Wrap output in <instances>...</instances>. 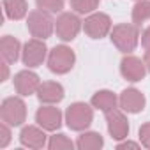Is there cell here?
Wrapping results in <instances>:
<instances>
[{"mask_svg":"<svg viewBox=\"0 0 150 150\" xmlns=\"http://www.w3.org/2000/svg\"><path fill=\"white\" fill-rule=\"evenodd\" d=\"M139 28L134 23H118L111 28L110 32V39L113 42V46L122 51V53H131L136 50L138 42H139Z\"/></svg>","mask_w":150,"mask_h":150,"instance_id":"1","label":"cell"},{"mask_svg":"<svg viewBox=\"0 0 150 150\" xmlns=\"http://www.w3.org/2000/svg\"><path fill=\"white\" fill-rule=\"evenodd\" d=\"M94 106L87 104V103H72L67 110H65V124L71 131L76 132H83L90 127L92 120H94Z\"/></svg>","mask_w":150,"mask_h":150,"instance_id":"2","label":"cell"},{"mask_svg":"<svg viewBox=\"0 0 150 150\" xmlns=\"http://www.w3.org/2000/svg\"><path fill=\"white\" fill-rule=\"evenodd\" d=\"M74 64H76V53L65 44H58L48 53V69L53 74H67Z\"/></svg>","mask_w":150,"mask_h":150,"instance_id":"3","label":"cell"},{"mask_svg":"<svg viewBox=\"0 0 150 150\" xmlns=\"http://www.w3.org/2000/svg\"><path fill=\"white\" fill-rule=\"evenodd\" d=\"M27 28H28V32H30L32 37L44 41V39L51 37V34L55 32V20L51 18V13L35 9V11L28 13Z\"/></svg>","mask_w":150,"mask_h":150,"instance_id":"4","label":"cell"},{"mask_svg":"<svg viewBox=\"0 0 150 150\" xmlns=\"http://www.w3.org/2000/svg\"><path fill=\"white\" fill-rule=\"evenodd\" d=\"M0 118L11 127H20L27 120V104L20 97H7L0 104Z\"/></svg>","mask_w":150,"mask_h":150,"instance_id":"5","label":"cell"},{"mask_svg":"<svg viewBox=\"0 0 150 150\" xmlns=\"http://www.w3.org/2000/svg\"><path fill=\"white\" fill-rule=\"evenodd\" d=\"M81 28H83V21L80 20L78 13H60V16L55 21L57 37L64 42L74 41Z\"/></svg>","mask_w":150,"mask_h":150,"instance_id":"6","label":"cell"},{"mask_svg":"<svg viewBox=\"0 0 150 150\" xmlns=\"http://www.w3.org/2000/svg\"><path fill=\"white\" fill-rule=\"evenodd\" d=\"M113 28L111 18L104 13H92L83 21V30L90 39H103Z\"/></svg>","mask_w":150,"mask_h":150,"instance_id":"7","label":"cell"},{"mask_svg":"<svg viewBox=\"0 0 150 150\" xmlns=\"http://www.w3.org/2000/svg\"><path fill=\"white\" fill-rule=\"evenodd\" d=\"M48 58V48L44 44L42 39H30L23 44V50H21V62L34 69V67H39L42 65V62Z\"/></svg>","mask_w":150,"mask_h":150,"instance_id":"8","label":"cell"},{"mask_svg":"<svg viewBox=\"0 0 150 150\" xmlns=\"http://www.w3.org/2000/svg\"><path fill=\"white\" fill-rule=\"evenodd\" d=\"M106 115V127H108V132L113 139L117 141H122L129 136V120L124 113V110H110L104 113Z\"/></svg>","mask_w":150,"mask_h":150,"instance_id":"9","label":"cell"},{"mask_svg":"<svg viewBox=\"0 0 150 150\" xmlns=\"http://www.w3.org/2000/svg\"><path fill=\"white\" fill-rule=\"evenodd\" d=\"M62 118H64V115H62V111L55 104H42L35 111V122H37V125H41L48 132L58 131L62 127V122H64Z\"/></svg>","mask_w":150,"mask_h":150,"instance_id":"10","label":"cell"},{"mask_svg":"<svg viewBox=\"0 0 150 150\" xmlns=\"http://www.w3.org/2000/svg\"><path fill=\"white\" fill-rule=\"evenodd\" d=\"M13 83H14L16 94L21 96V97H28V96H32V94H37V90H39V87H41L39 76H37L34 71H30V67H28V69H23V71H20V72H16Z\"/></svg>","mask_w":150,"mask_h":150,"instance_id":"11","label":"cell"},{"mask_svg":"<svg viewBox=\"0 0 150 150\" xmlns=\"http://www.w3.org/2000/svg\"><path fill=\"white\" fill-rule=\"evenodd\" d=\"M146 65L141 58L134 57V55H125L120 62V74H122V78L131 81V83H138L145 78V74H146Z\"/></svg>","mask_w":150,"mask_h":150,"instance_id":"12","label":"cell"},{"mask_svg":"<svg viewBox=\"0 0 150 150\" xmlns=\"http://www.w3.org/2000/svg\"><path fill=\"white\" fill-rule=\"evenodd\" d=\"M145 104H146L145 96L141 94V90H138L134 87L122 90V94L118 96V106L125 113H139V111H143Z\"/></svg>","mask_w":150,"mask_h":150,"instance_id":"13","label":"cell"},{"mask_svg":"<svg viewBox=\"0 0 150 150\" xmlns=\"http://www.w3.org/2000/svg\"><path fill=\"white\" fill-rule=\"evenodd\" d=\"M46 139H48L46 131L41 125H25L20 132V143L27 148H34V150L44 148L48 145Z\"/></svg>","mask_w":150,"mask_h":150,"instance_id":"14","label":"cell"},{"mask_svg":"<svg viewBox=\"0 0 150 150\" xmlns=\"http://www.w3.org/2000/svg\"><path fill=\"white\" fill-rule=\"evenodd\" d=\"M64 96V87L58 81H42L37 90V99L41 104H58Z\"/></svg>","mask_w":150,"mask_h":150,"instance_id":"15","label":"cell"},{"mask_svg":"<svg viewBox=\"0 0 150 150\" xmlns=\"http://www.w3.org/2000/svg\"><path fill=\"white\" fill-rule=\"evenodd\" d=\"M21 42L13 35H4L0 39V55H2V60L7 64H16L21 57Z\"/></svg>","mask_w":150,"mask_h":150,"instance_id":"16","label":"cell"},{"mask_svg":"<svg viewBox=\"0 0 150 150\" xmlns=\"http://www.w3.org/2000/svg\"><path fill=\"white\" fill-rule=\"evenodd\" d=\"M90 104L96 108V110H99V111H103V113H106V111H110V110H115L117 108V104H118V97H117V94L115 92H111V90H97L94 96H92V99H90Z\"/></svg>","mask_w":150,"mask_h":150,"instance_id":"17","label":"cell"},{"mask_svg":"<svg viewBox=\"0 0 150 150\" xmlns=\"http://www.w3.org/2000/svg\"><path fill=\"white\" fill-rule=\"evenodd\" d=\"M104 146V138L97 131H83L76 139L78 150H101Z\"/></svg>","mask_w":150,"mask_h":150,"instance_id":"18","label":"cell"},{"mask_svg":"<svg viewBox=\"0 0 150 150\" xmlns=\"http://www.w3.org/2000/svg\"><path fill=\"white\" fill-rule=\"evenodd\" d=\"M2 7H4L6 18H9L13 21L23 20L28 13L27 0H2Z\"/></svg>","mask_w":150,"mask_h":150,"instance_id":"19","label":"cell"},{"mask_svg":"<svg viewBox=\"0 0 150 150\" xmlns=\"http://www.w3.org/2000/svg\"><path fill=\"white\" fill-rule=\"evenodd\" d=\"M148 20H150V0H136L132 7V23L139 27Z\"/></svg>","mask_w":150,"mask_h":150,"instance_id":"20","label":"cell"},{"mask_svg":"<svg viewBox=\"0 0 150 150\" xmlns=\"http://www.w3.org/2000/svg\"><path fill=\"white\" fill-rule=\"evenodd\" d=\"M76 146V143H72L64 132H58V134H53L48 141V148L50 150H72Z\"/></svg>","mask_w":150,"mask_h":150,"instance_id":"21","label":"cell"},{"mask_svg":"<svg viewBox=\"0 0 150 150\" xmlns=\"http://www.w3.org/2000/svg\"><path fill=\"white\" fill-rule=\"evenodd\" d=\"M99 7V0H71V9L78 14H92Z\"/></svg>","mask_w":150,"mask_h":150,"instance_id":"22","label":"cell"},{"mask_svg":"<svg viewBox=\"0 0 150 150\" xmlns=\"http://www.w3.org/2000/svg\"><path fill=\"white\" fill-rule=\"evenodd\" d=\"M35 6L41 11L57 14V13H62L64 9V0H35Z\"/></svg>","mask_w":150,"mask_h":150,"instance_id":"23","label":"cell"},{"mask_svg":"<svg viewBox=\"0 0 150 150\" xmlns=\"http://www.w3.org/2000/svg\"><path fill=\"white\" fill-rule=\"evenodd\" d=\"M138 138H139L141 146L150 148V122H145V124L139 127V131H138Z\"/></svg>","mask_w":150,"mask_h":150,"instance_id":"24","label":"cell"},{"mask_svg":"<svg viewBox=\"0 0 150 150\" xmlns=\"http://www.w3.org/2000/svg\"><path fill=\"white\" fill-rule=\"evenodd\" d=\"M11 141V125L2 122L0 124V148H6Z\"/></svg>","mask_w":150,"mask_h":150,"instance_id":"25","label":"cell"},{"mask_svg":"<svg viewBox=\"0 0 150 150\" xmlns=\"http://www.w3.org/2000/svg\"><path fill=\"white\" fill-rule=\"evenodd\" d=\"M141 46L145 48V50H150V27H146L145 30H143V34H141Z\"/></svg>","mask_w":150,"mask_h":150,"instance_id":"26","label":"cell"},{"mask_svg":"<svg viewBox=\"0 0 150 150\" xmlns=\"http://www.w3.org/2000/svg\"><path fill=\"white\" fill-rule=\"evenodd\" d=\"M139 145H141V143H136V141L127 139V141H120V143L117 145V148H118V150H124V148H139Z\"/></svg>","mask_w":150,"mask_h":150,"instance_id":"27","label":"cell"},{"mask_svg":"<svg viewBox=\"0 0 150 150\" xmlns=\"http://www.w3.org/2000/svg\"><path fill=\"white\" fill-rule=\"evenodd\" d=\"M2 78H0V81H6L7 78H9V64L7 62H2Z\"/></svg>","mask_w":150,"mask_h":150,"instance_id":"28","label":"cell"},{"mask_svg":"<svg viewBox=\"0 0 150 150\" xmlns=\"http://www.w3.org/2000/svg\"><path fill=\"white\" fill-rule=\"evenodd\" d=\"M143 62L146 65V71L150 72V50H145V55H143Z\"/></svg>","mask_w":150,"mask_h":150,"instance_id":"29","label":"cell"}]
</instances>
